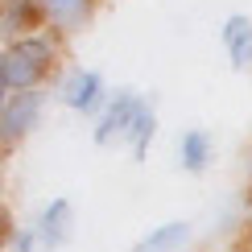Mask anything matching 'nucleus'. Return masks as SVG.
<instances>
[{
    "mask_svg": "<svg viewBox=\"0 0 252 252\" xmlns=\"http://www.w3.org/2000/svg\"><path fill=\"white\" fill-rule=\"evenodd\" d=\"M29 227H33L41 252L66 248L70 240H75V203H70L66 194H58V198H50V203H41L37 215L29 219Z\"/></svg>",
    "mask_w": 252,
    "mask_h": 252,
    "instance_id": "39448f33",
    "label": "nucleus"
},
{
    "mask_svg": "<svg viewBox=\"0 0 252 252\" xmlns=\"http://www.w3.org/2000/svg\"><path fill=\"white\" fill-rule=\"evenodd\" d=\"M215 161V136L207 128H186L178 136V165L186 174H207Z\"/></svg>",
    "mask_w": 252,
    "mask_h": 252,
    "instance_id": "9d476101",
    "label": "nucleus"
},
{
    "mask_svg": "<svg viewBox=\"0 0 252 252\" xmlns=\"http://www.w3.org/2000/svg\"><path fill=\"white\" fill-rule=\"evenodd\" d=\"M8 252H41V244H37V236H33V227H17L13 219H8Z\"/></svg>",
    "mask_w": 252,
    "mask_h": 252,
    "instance_id": "f8f14e48",
    "label": "nucleus"
},
{
    "mask_svg": "<svg viewBox=\"0 0 252 252\" xmlns=\"http://www.w3.org/2000/svg\"><path fill=\"white\" fill-rule=\"evenodd\" d=\"M157 128H161V120H157V99L145 95L141 108H136V116H132L128 136H124V145H128V153H132L136 165L149 161V149H153V141H157Z\"/></svg>",
    "mask_w": 252,
    "mask_h": 252,
    "instance_id": "0eeeda50",
    "label": "nucleus"
},
{
    "mask_svg": "<svg viewBox=\"0 0 252 252\" xmlns=\"http://www.w3.org/2000/svg\"><path fill=\"white\" fill-rule=\"evenodd\" d=\"M54 99L66 112H75V116L95 120L99 112L108 108L112 87H108V79H103L99 70H91V66H66L58 75V83H54Z\"/></svg>",
    "mask_w": 252,
    "mask_h": 252,
    "instance_id": "7ed1b4c3",
    "label": "nucleus"
},
{
    "mask_svg": "<svg viewBox=\"0 0 252 252\" xmlns=\"http://www.w3.org/2000/svg\"><path fill=\"white\" fill-rule=\"evenodd\" d=\"M244 248H248V252H252V236H248V244H244Z\"/></svg>",
    "mask_w": 252,
    "mask_h": 252,
    "instance_id": "ddd939ff",
    "label": "nucleus"
},
{
    "mask_svg": "<svg viewBox=\"0 0 252 252\" xmlns=\"http://www.w3.org/2000/svg\"><path fill=\"white\" fill-rule=\"evenodd\" d=\"M219 41H223V54L236 70L252 66V17L248 13H232L219 25Z\"/></svg>",
    "mask_w": 252,
    "mask_h": 252,
    "instance_id": "1a4fd4ad",
    "label": "nucleus"
},
{
    "mask_svg": "<svg viewBox=\"0 0 252 252\" xmlns=\"http://www.w3.org/2000/svg\"><path fill=\"white\" fill-rule=\"evenodd\" d=\"M37 29H46L37 0H4V8H0V33H4V41L37 33Z\"/></svg>",
    "mask_w": 252,
    "mask_h": 252,
    "instance_id": "9b49d317",
    "label": "nucleus"
},
{
    "mask_svg": "<svg viewBox=\"0 0 252 252\" xmlns=\"http://www.w3.org/2000/svg\"><path fill=\"white\" fill-rule=\"evenodd\" d=\"M99 4H103V0H37V8H41V25H46L50 33H58V37H75V33H83V29L95 21Z\"/></svg>",
    "mask_w": 252,
    "mask_h": 252,
    "instance_id": "423d86ee",
    "label": "nucleus"
},
{
    "mask_svg": "<svg viewBox=\"0 0 252 252\" xmlns=\"http://www.w3.org/2000/svg\"><path fill=\"white\" fill-rule=\"evenodd\" d=\"M244 252H248V248H244Z\"/></svg>",
    "mask_w": 252,
    "mask_h": 252,
    "instance_id": "4468645a",
    "label": "nucleus"
},
{
    "mask_svg": "<svg viewBox=\"0 0 252 252\" xmlns=\"http://www.w3.org/2000/svg\"><path fill=\"white\" fill-rule=\"evenodd\" d=\"M194 240V223L190 219H170V223L149 227L141 240H132V252H182Z\"/></svg>",
    "mask_w": 252,
    "mask_h": 252,
    "instance_id": "6e6552de",
    "label": "nucleus"
},
{
    "mask_svg": "<svg viewBox=\"0 0 252 252\" xmlns=\"http://www.w3.org/2000/svg\"><path fill=\"white\" fill-rule=\"evenodd\" d=\"M50 99H54V91H50V87L46 91H17V95L0 99V149L17 153L21 145L41 128Z\"/></svg>",
    "mask_w": 252,
    "mask_h": 252,
    "instance_id": "f03ea898",
    "label": "nucleus"
},
{
    "mask_svg": "<svg viewBox=\"0 0 252 252\" xmlns=\"http://www.w3.org/2000/svg\"><path fill=\"white\" fill-rule=\"evenodd\" d=\"M62 58H66V37L50 33V29L4 41L0 46V91L4 95L46 91L62 75Z\"/></svg>",
    "mask_w": 252,
    "mask_h": 252,
    "instance_id": "f257e3e1",
    "label": "nucleus"
},
{
    "mask_svg": "<svg viewBox=\"0 0 252 252\" xmlns=\"http://www.w3.org/2000/svg\"><path fill=\"white\" fill-rule=\"evenodd\" d=\"M141 99H145L141 91L116 87V91H112V99H108V108L91 120V141H95L99 149H108V145H124V136H128V128H132V116H136V108H141Z\"/></svg>",
    "mask_w": 252,
    "mask_h": 252,
    "instance_id": "20e7f679",
    "label": "nucleus"
}]
</instances>
